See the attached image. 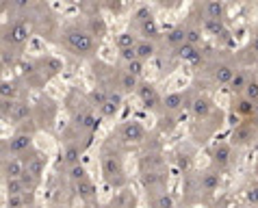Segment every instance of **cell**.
Here are the masks:
<instances>
[{
	"label": "cell",
	"mask_w": 258,
	"mask_h": 208,
	"mask_svg": "<svg viewBox=\"0 0 258 208\" xmlns=\"http://www.w3.org/2000/svg\"><path fill=\"white\" fill-rule=\"evenodd\" d=\"M137 44H139V42H137V37H135L133 33H121V35H117V39H115V46H117L119 50L135 48Z\"/></svg>",
	"instance_id": "4fadbf2b"
},
{
	"label": "cell",
	"mask_w": 258,
	"mask_h": 208,
	"mask_svg": "<svg viewBox=\"0 0 258 208\" xmlns=\"http://www.w3.org/2000/svg\"><path fill=\"white\" fill-rule=\"evenodd\" d=\"M212 159H215V163L219 165H226L228 161H230V145L228 143H219L212 152Z\"/></svg>",
	"instance_id": "5bb4252c"
},
{
	"label": "cell",
	"mask_w": 258,
	"mask_h": 208,
	"mask_svg": "<svg viewBox=\"0 0 258 208\" xmlns=\"http://www.w3.org/2000/svg\"><path fill=\"white\" fill-rule=\"evenodd\" d=\"M78 124L83 126V128H87V130H95V128H98V119H95L91 113L78 115Z\"/></svg>",
	"instance_id": "cb8c5ba5"
},
{
	"label": "cell",
	"mask_w": 258,
	"mask_h": 208,
	"mask_svg": "<svg viewBox=\"0 0 258 208\" xmlns=\"http://www.w3.org/2000/svg\"><path fill=\"white\" fill-rule=\"evenodd\" d=\"M28 113H30V109H28V104L26 102H15L11 106V119L13 121H22V119H26L28 117Z\"/></svg>",
	"instance_id": "2e32d148"
},
{
	"label": "cell",
	"mask_w": 258,
	"mask_h": 208,
	"mask_svg": "<svg viewBox=\"0 0 258 208\" xmlns=\"http://www.w3.org/2000/svg\"><path fill=\"white\" fill-rule=\"evenodd\" d=\"M215 208H219V206H215Z\"/></svg>",
	"instance_id": "f6af8a7d"
},
{
	"label": "cell",
	"mask_w": 258,
	"mask_h": 208,
	"mask_svg": "<svg viewBox=\"0 0 258 208\" xmlns=\"http://www.w3.org/2000/svg\"><path fill=\"white\" fill-rule=\"evenodd\" d=\"M78 156H80L78 148H68V150H65V161H68V163L78 165V163H76V161H78Z\"/></svg>",
	"instance_id": "e575fe53"
},
{
	"label": "cell",
	"mask_w": 258,
	"mask_h": 208,
	"mask_svg": "<svg viewBox=\"0 0 258 208\" xmlns=\"http://www.w3.org/2000/svg\"><path fill=\"white\" fill-rule=\"evenodd\" d=\"M204 28L212 35H219V33L226 35V28H224V22H221V20H204Z\"/></svg>",
	"instance_id": "603a6c76"
},
{
	"label": "cell",
	"mask_w": 258,
	"mask_h": 208,
	"mask_svg": "<svg viewBox=\"0 0 258 208\" xmlns=\"http://www.w3.org/2000/svg\"><path fill=\"white\" fill-rule=\"evenodd\" d=\"M28 145H30V135L28 133H18L15 137H11V141H9L11 152H24Z\"/></svg>",
	"instance_id": "9c48e42d"
},
{
	"label": "cell",
	"mask_w": 258,
	"mask_h": 208,
	"mask_svg": "<svg viewBox=\"0 0 258 208\" xmlns=\"http://www.w3.org/2000/svg\"><path fill=\"white\" fill-rule=\"evenodd\" d=\"M128 74H133V76H139L141 72H143V61H133V63H128V69H126Z\"/></svg>",
	"instance_id": "d6a6232c"
},
{
	"label": "cell",
	"mask_w": 258,
	"mask_h": 208,
	"mask_svg": "<svg viewBox=\"0 0 258 208\" xmlns=\"http://www.w3.org/2000/svg\"><path fill=\"white\" fill-rule=\"evenodd\" d=\"M243 95H245L247 100H250V102H258V83L256 80H250V83H247V87H245V91H243Z\"/></svg>",
	"instance_id": "d4e9b609"
},
{
	"label": "cell",
	"mask_w": 258,
	"mask_h": 208,
	"mask_svg": "<svg viewBox=\"0 0 258 208\" xmlns=\"http://www.w3.org/2000/svg\"><path fill=\"white\" fill-rule=\"evenodd\" d=\"M141 33H143L145 37H156V35H159V24H156V20L152 18V15L141 22Z\"/></svg>",
	"instance_id": "7402d4cb"
},
{
	"label": "cell",
	"mask_w": 258,
	"mask_h": 208,
	"mask_svg": "<svg viewBox=\"0 0 258 208\" xmlns=\"http://www.w3.org/2000/svg\"><path fill=\"white\" fill-rule=\"evenodd\" d=\"M24 202H26V197L24 195H9V208H22L24 206Z\"/></svg>",
	"instance_id": "836d02e7"
},
{
	"label": "cell",
	"mask_w": 258,
	"mask_h": 208,
	"mask_svg": "<svg viewBox=\"0 0 258 208\" xmlns=\"http://www.w3.org/2000/svg\"><path fill=\"white\" fill-rule=\"evenodd\" d=\"M254 115H256V117H258V102L254 104Z\"/></svg>",
	"instance_id": "ee69618b"
},
{
	"label": "cell",
	"mask_w": 258,
	"mask_h": 208,
	"mask_svg": "<svg viewBox=\"0 0 258 208\" xmlns=\"http://www.w3.org/2000/svg\"><path fill=\"white\" fill-rule=\"evenodd\" d=\"M70 176H72V180H76V182L87 180V174H85V167L83 165H74L72 171H70Z\"/></svg>",
	"instance_id": "f1b7e54d"
},
{
	"label": "cell",
	"mask_w": 258,
	"mask_h": 208,
	"mask_svg": "<svg viewBox=\"0 0 258 208\" xmlns=\"http://www.w3.org/2000/svg\"><path fill=\"white\" fill-rule=\"evenodd\" d=\"M247 202H250V204H258V185L247 191Z\"/></svg>",
	"instance_id": "f35d334b"
},
{
	"label": "cell",
	"mask_w": 258,
	"mask_h": 208,
	"mask_svg": "<svg viewBox=\"0 0 258 208\" xmlns=\"http://www.w3.org/2000/svg\"><path fill=\"white\" fill-rule=\"evenodd\" d=\"M178 165H180V169H189V167H191V161H189V156H180V159H178Z\"/></svg>",
	"instance_id": "b9f144b4"
},
{
	"label": "cell",
	"mask_w": 258,
	"mask_h": 208,
	"mask_svg": "<svg viewBox=\"0 0 258 208\" xmlns=\"http://www.w3.org/2000/svg\"><path fill=\"white\" fill-rule=\"evenodd\" d=\"M154 208H174V200H171V195L161 193L159 197H156V202H154Z\"/></svg>",
	"instance_id": "83f0119b"
},
{
	"label": "cell",
	"mask_w": 258,
	"mask_h": 208,
	"mask_svg": "<svg viewBox=\"0 0 258 208\" xmlns=\"http://www.w3.org/2000/svg\"><path fill=\"white\" fill-rule=\"evenodd\" d=\"M165 109L167 111H178L182 104H185V95L182 93H169V95H165Z\"/></svg>",
	"instance_id": "d6986e66"
},
{
	"label": "cell",
	"mask_w": 258,
	"mask_h": 208,
	"mask_svg": "<svg viewBox=\"0 0 258 208\" xmlns=\"http://www.w3.org/2000/svg\"><path fill=\"white\" fill-rule=\"evenodd\" d=\"M145 137V130L141 128L139 121H126L124 126H121V139L128 141V143H137V141H141Z\"/></svg>",
	"instance_id": "7a4b0ae2"
},
{
	"label": "cell",
	"mask_w": 258,
	"mask_h": 208,
	"mask_svg": "<svg viewBox=\"0 0 258 208\" xmlns=\"http://www.w3.org/2000/svg\"><path fill=\"white\" fill-rule=\"evenodd\" d=\"M247 83H250V80H247V74L245 72H236L235 74V78L230 80V85H228V87H230L232 91H245V87H247Z\"/></svg>",
	"instance_id": "44dd1931"
},
{
	"label": "cell",
	"mask_w": 258,
	"mask_h": 208,
	"mask_svg": "<svg viewBox=\"0 0 258 208\" xmlns=\"http://www.w3.org/2000/svg\"><path fill=\"white\" fill-rule=\"evenodd\" d=\"M235 74L236 72L230 68V65H217V69H215V78L224 85H230V80L235 78Z\"/></svg>",
	"instance_id": "7c38bea8"
},
{
	"label": "cell",
	"mask_w": 258,
	"mask_h": 208,
	"mask_svg": "<svg viewBox=\"0 0 258 208\" xmlns=\"http://www.w3.org/2000/svg\"><path fill=\"white\" fill-rule=\"evenodd\" d=\"M256 174H258V169H256Z\"/></svg>",
	"instance_id": "bcb514c9"
},
{
	"label": "cell",
	"mask_w": 258,
	"mask_h": 208,
	"mask_svg": "<svg viewBox=\"0 0 258 208\" xmlns=\"http://www.w3.org/2000/svg\"><path fill=\"white\" fill-rule=\"evenodd\" d=\"M91 28H94V33L98 35V37L104 33V24H102V22H98V20H91Z\"/></svg>",
	"instance_id": "ab89813d"
},
{
	"label": "cell",
	"mask_w": 258,
	"mask_h": 208,
	"mask_svg": "<svg viewBox=\"0 0 258 208\" xmlns=\"http://www.w3.org/2000/svg\"><path fill=\"white\" fill-rule=\"evenodd\" d=\"M24 165H26V174H30L33 178H39L44 171V159L42 156H30V159L24 161Z\"/></svg>",
	"instance_id": "30bf717a"
},
{
	"label": "cell",
	"mask_w": 258,
	"mask_h": 208,
	"mask_svg": "<svg viewBox=\"0 0 258 208\" xmlns=\"http://www.w3.org/2000/svg\"><path fill=\"white\" fill-rule=\"evenodd\" d=\"M28 39V26L22 22H15L11 24V30H9V42L11 44H24Z\"/></svg>",
	"instance_id": "8992f818"
},
{
	"label": "cell",
	"mask_w": 258,
	"mask_h": 208,
	"mask_svg": "<svg viewBox=\"0 0 258 208\" xmlns=\"http://www.w3.org/2000/svg\"><path fill=\"white\" fill-rule=\"evenodd\" d=\"M26 191V185H24L22 178H9L7 180V193L9 195H24Z\"/></svg>",
	"instance_id": "ac0fdd59"
},
{
	"label": "cell",
	"mask_w": 258,
	"mask_h": 208,
	"mask_svg": "<svg viewBox=\"0 0 258 208\" xmlns=\"http://www.w3.org/2000/svg\"><path fill=\"white\" fill-rule=\"evenodd\" d=\"M232 139H235L236 143H245V141L250 139V128H243V126L241 128H236L235 135H232Z\"/></svg>",
	"instance_id": "f546056e"
},
{
	"label": "cell",
	"mask_w": 258,
	"mask_h": 208,
	"mask_svg": "<svg viewBox=\"0 0 258 208\" xmlns=\"http://www.w3.org/2000/svg\"><path fill=\"white\" fill-rule=\"evenodd\" d=\"M78 193L83 195V197H89L91 193H94V185H91L89 180H83V182H78Z\"/></svg>",
	"instance_id": "1f68e13d"
},
{
	"label": "cell",
	"mask_w": 258,
	"mask_h": 208,
	"mask_svg": "<svg viewBox=\"0 0 258 208\" xmlns=\"http://www.w3.org/2000/svg\"><path fill=\"white\" fill-rule=\"evenodd\" d=\"M121 59L128 61V63H133V61H137V50L135 48H128V50H119Z\"/></svg>",
	"instance_id": "8d00e7d4"
},
{
	"label": "cell",
	"mask_w": 258,
	"mask_h": 208,
	"mask_svg": "<svg viewBox=\"0 0 258 208\" xmlns=\"http://www.w3.org/2000/svg\"><path fill=\"white\" fill-rule=\"evenodd\" d=\"M191 109H193L195 117H209L211 111H212V104L209 98H204V95H200V98L193 100V104H191Z\"/></svg>",
	"instance_id": "52a82bcc"
},
{
	"label": "cell",
	"mask_w": 258,
	"mask_h": 208,
	"mask_svg": "<svg viewBox=\"0 0 258 208\" xmlns=\"http://www.w3.org/2000/svg\"><path fill=\"white\" fill-rule=\"evenodd\" d=\"M167 44H171V46H176V48H180L182 44H187V30L185 28L169 30V35H167Z\"/></svg>",
	"instance_id": "9a60e30c"
},
{
	"label": "cell",
	"mask_w": 258,
	"mask_h": 208,
	"mask_svg": "<svg viewBox=\"0 0 258 208\" xmlns=\"http://www.w3.org/2000/svg\"><path fill=\"white\" fill-rule=\"evenodd\" d=\"M102 171L109 180H115V178H121V163L115 154H106L102 159Z\"/></svg>",
	"instance_id": "3957f363"
},
{
	"label": "cell",
	"mask_w": 258,
	"mask_h": 208,
	"mask_svg": "<svg viewBox=\"0 0 258 208\" xmlns=\"http://www.w3.org/2000/svg\"><path fill=\"white\" fill-rule=\"evenodd\" d=\"M139 98L143 100V104L148 106V109H154L156 104H159V93H156V89L152 87V85H139Z\"/></svg>",
	"instance_id": "5b68a950"
},
{
	"label": "cell",
	"mask_w": 258,
	"mask_h": 208,
	"mask_svg": "<svg viewBox=\"0 0 258 208\" xmlns=\"http://www.w3.org/2000/svg\"><path fill=\"white\" fill-rule=\"evenodd\" d=\"M0 93H2V100H9L15 95V87L9 83H2V89H0Z\"/></svg>",
	"instance_id": "d590c367"
},
{
	"label": "cell",
	"mask_w": 258,
	"mask_h": 208,
	"mask_svg": "<svg viewBox=\"0 0 258 208\" xmlns=\"http://www.w3.org/2000/svg\"><path fill=\"white\" fill-rule=\"evenodd\" d=\"M135 50H137V59L139 61H145L154 54V46H152V42H139L135 46Z\"/></svg>",
	"instance_id": "ffe728a7"
},
{
	"label": "cell",
	"mask_w": 258,
	"mask_h": 208,
	"mask_svg": "<svg viewBox=\"0 0 258 208\" xmlns=\"http://www.w3.org/2000/svg\"><path fill=\"white\" fill-rule=\"evenodd\" d=\"M235 111L236 113H241V115H250V113H254V102H250L247 98H243L239 106H235Z\"/></svg>",
	"instance_id": "4316f807"
},
{
	"label": "cell",
	"mask_w": 258,
	"mask_h": 208,
	"mask_svg": "<svg viewBox=\"0 0 258 208\" xmlns=\"http://www.w3.org/2000/svg\"><path fill=\"white\" fill-rule=\"evenodd\" d=\"M178 57L182 59V61H197L200 59V52H197V48L195 46H191V44H182L180 48H178Z\"/></svg>",
	"instance_id": "8fae6325"
},
{
	"label": "cell",
	"mask_w": 258,
	"mask_h": 208,
	"mask_svg": "<svg viewBox=\"0 0 258 208\" xmlns=\"http://www.w3.org/2000/svg\"><path fill=\"white\" fill-rule=\"evenodd\" d=\"M100 111H102V115H106V117H111V115H115V113H117V109H115L113 104H109V102H106Z\"/></svg>",
	"instance_id": "60d3db41"
},
{
	"label": "cell",
	"mask_w": 258,
	"mask_h": 208,
	"mask_svg": "<svg viewBox=\"0 0 258 208\" xmlns=\"http://www.w3.org/2000/svg\"><path fill=\"white\" fill-rule=\"evenodd\" d=\"M65 44L76 54H91V50H94V37L87 30L68 28L65 30Z\"/></svg>",
	"instance_id": "6da1fadb"
},
{
	"label": "cell",
	"mask_w": 258,
	"mask_h": 208,
	"mask_svg": "<svg viewBox=\"0 0 258 208\" xmlns=\"http://www.w3.org/2000/svg\"><path fill=\"white\" fill-rule=\"evenodd\" d=\"M109 104H113L115 109H119V104H121V95L119 93H113V91H109V100H106Z\"/></svg>",
	"instance_id": "74e56055"
},
{
	"label": "cell",
	"mask_w": 258,
	"mask_h": 208,
	"mask_svg": "<svg viewBox=\"0 0 258 208\" xmlns=\"http://www.w3.org/2000/svg\"><path fill=\"white\" fill-rule=\"evenodd\" d=\"M24 174H26V165H24L20 159L11 156V159L4 161V176H7V180L9 178H22Z\"/></svg>",
	"instance_id": "277c9868"
},
{
	"label": "cell",
	"mask_w": 258,
	"mask_h": 208,
	"mask_svg": "<svg viewBox=\"0 0 258 208\" xmlns=\"http://www.w3.org/2000/svg\"><path fill=\"white\" fill-rule=\"evenodd\" d=\"M121 89H124V91L139 89V83H137V76H133V74H128V72H126L124 76H121Z\"/></svg>",
	"instance_id": "484cf974"
},
{
	"label": "cell",
	"mask_w": 258,
	"mask_h": 208,
	"mask_svg": "<svg viewBox=\"0 0 258 208\" xmlns=\"http://www.w3.org/2000/svg\"><path fill=\"white\" fill-rule=\"evenodd\" d=\"M202 42V33L197 28H191V30H187V44H191V46H197Z\"/></svg>",
	"instance_id": "4dcf8cb0"
},
{
	"label": "cell",
	"mask_w": 258,
	"mask_h": 208,
	"mask_svg": "<svg viewBox=\"0 0 258 208\" xmlns=\"http://www.w3.org/2000/svg\"><path fill=\"white\" fill-rule=\"evenodd\" d=\"M217 186H219V174H215V171H209V174L202 176V189L204 191H215Z\"/></svg>",
	"instance_id": "e0dca14e"
},
{
	"label": "cell",
	"mask_w": 258,
	"mask_h": 208,
	"mask_svg": "<svg viewBox=\"0 0 258 208\" xmlns=\"http://www.w3.org/2000/svg\"><path fill=\"white\" fill-rule=\"evenodd\" d=\"M252 48H254V52L258 54V35H254V42H252Z\"/></svg>",
	"instance_id": "7bdbcfd3"
},
{
	"label": "cell",
	"mask_w": 258,
	"mask_h": 208,
	"mask_svg": "<svg viewBox=\"0 0 258 208\" xmlns=\"http://www.w3.org/2000/svg\"><path fill=\"white\" fill-rule=\"evenodd\" d=\"M204 11H206V20H224V2H217V0H212V2H206L204 4Z\"/></svg>",
	"instance_id": "ba28073f"
}]
</instances>
